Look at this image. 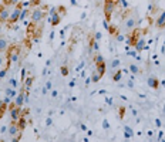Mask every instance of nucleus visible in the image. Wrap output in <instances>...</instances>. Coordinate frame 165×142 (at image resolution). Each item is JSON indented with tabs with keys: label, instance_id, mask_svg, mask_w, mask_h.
<instances>
[{
	"label": "nucleus",
	"instance_id": "obj_1",
	"mask_svg": "<svg viewBox=\"0 0 165 142\" xmlns=\"http://www.w3.org/2000/svg\"><path fill=\"white\" fill-rule=\"evenodd\" d=\"M6 58L10 64H16L19 61V58H20V46L19 44H13V46L7 47Z\"/></svg>",
	"mask_w": 165,
	"mask_h": 142
},
{
	"label": "nucleus",
	"instance_id": "obj_2",
	"mask_svg": "<svg viewBox=\"0 0 165 142\" xmlns=\"http://www.w3.org/2000/svg\"><path fill=\"white\" fill-rule=\"evenodd\" d=\"M120 0H104V16L107 22H111L113 13L115 12V9H118Z\"/></svg>",
	"mask_w": 165,
	"mask_h": 142
},
{
	"label": "nucleus",
	"instance_id": "obj_3",
	"mask_svg": "<svg viewBox=\"0 0 165 142\" xmlns=\"http://www.w3.org/2000/svg\"><path fill=\"white\" fill-rule=\"evenodd\" d=\"M46 7L44 9H41V7H33L30 12V19H31V23H40L43 22L44 19H46Z\"/></svg>",
	"mask_w": 165,
	"mask_h": 142
},
{
	"label": "nucleus",
	"instance_id": "obj_4",
	"mask_svg": "<svg viewBox=\"0 0 165 142\" xmlns=\"http://www.w3.org/2000/svg\"><path fill=\"white\" fill-rule=\"evenodd\" d=\"M7 134H9V136H12V141H20L22 139V134L23 131L19 128L17 122H14V121H12V124L9 125V129H7Z\"/></svg>",
	"mask_w": 165,
	"mask_h": 142
},
{
	"label": "nucleus",
	"instance_id": "obj_5",
	"mask_svg": "<svg viewBox=\"0 0 165 142\" xmlns=\"http://www.w3.org/2000/svg\"><path fill=\"white\" fill-rule=\"evenodd\" d=\"M22 4L19 3L17 6H14V9L12 10V13H10V17H9V22H7V26H9L10 28L14 27V24L20 20V13H22Z\"/></svg>",
	"mask_w": 165,
	"mask_h": 142
},
{
	"label": "nucleus",
	"instance_id": "obj_6",
	"mask_svg": "<svg viewBox=\"0 0 165 142\" xmlns=\"http://www.w3.org/2000/svg\"><path fill=\"white\" fill-rule=\"evenodd\" d=\"M141 33H142V30L135 27L134 30L130 31V34H127V43H128L130 47H135V44L138 43V40L141 37Z\"/></svg>",
	"mask_w": 165,
	"mask_h": 142
},
{
	"label": "nucleus",
	"instance_id": "obj_7",
	"mask_svg": "<svg viewBox=\"0 0 165 142\" xmlns=\"http://www.w3.org/2000/svg\"><path fill=\"white\" fill-rule=\"evenodd\" d=\"M10 13H12V9H10V6H6V4H0V24H4V23L9 22Z\"/></svg>",
	"mask_w": 165,
	"mask_h": 142
},
{
	"label": "nucleus",
	"instance_id": "obj_8",
	"mask_svg": "<svg viewBox=\"0 0 165 142\" xmlns=\"http://www.w3.org/2000/svg\"><path fill=\"white\" fill-rule=\"evenodd\" d=\"M61 20H63V16L60 14V13H57L56 12L54 14H51V16H49V23L53 26V27H56V26H58L61 23Z\"/></svg>",
	"mask_w": 165,
	"mask_h": 142
},
{
	"label": "nucleus",
	"instance_id": "obj_9",
	"mask_svg": "<svg viewBox=\"0 0 165 142\" xmlns=\"http://www.w3.org/2000/svg\"><path fill=\"white\" fill-rule=\"evenodd\" d=\"M24 95H26V90L24 88H22V91L16 95V101H14V104L17 105V107H20L22 108L23 107V104H24Z\"/></svg>",
	"mask_w": 165,
	"mask_h": 142
},
{
	"label": "nucleus",
	"instance_id": "obj_10",
	"mask_svg": "<svg viewBox=\"0 0 165 142\" xmlns=\"http://www.w3.org/2000/svg\"><path fill=\"white\" fill-rule=\"evenodd\" d=\"M155 26L159 28V30L165 28V12H162L161 14L158 16V19L155 20Z\"/></svg>",
	"mask_w": 165,
	"mask_h": 142
},
{
	"label": "nucleus",
	"instance_id": "obj_11",
	"mask_svg": "<svg viewBox=\"0 0 165 142\" xmlns=\"http://www.w3.org/2000/svg\"><path fill=\"white\" fill-rule=\"evenodd\" d=\"M148 85L151 87V88H154V90H158L159 87V80L155 77H150L148 78Z\"/></svg>",
	"mask_w": 165,
	"mask_h": 142
},
{
	"label": "nucleus",
	"instance_id": "obj_12",
	"mask_svg": "<svg viewBox=\"0 0 165 142\" xmlns=\"http://www.w3.org/2000/svg\"><path fill=\"white\" fill-rule=\"evenodd\" d=\"M128 71L131 73V74H134V75H138V74H141V73H142V70H141L137 64H130L128 65Z\"/></svg>",
	"mask_w": 165,
	"mask_h": 142
},
{
	"label": "nucleus",
	"instance_id": "obj_13",
	"mask_svg": "<svg viewBox=\"0 0 165 142\" xmlns=\"http://www.w3.org/2000/svg\"><path fill=\"white\" fill-rule=\"evenodd\" d=\"M95 71H97L98 74L103 77V75L105 74V61L103 63H98V64H95Z\"/></svg>",
	"mask_w": 165,
	"mask_h": 142
},
{
	"label": "nucleus",
	"instance_id": "obj_14",
	"mask_svg": "<svg viewBox=\"0 0 165 142\" xmlns=\"http://www.w3.org/2000/svg\"><path fill=\"white\" fill-rule=\"evenodd\" d=\"M17 125H19V128H20L22 131L26 129V127H27V121H26L24 115H20V118H19V121H17Z\"/></svg>",
	"mask_w": 165,
	"mask_h": 142
},
{
	"label": "nucleus",
	"instance_id": "obj_15",
	"mask_svg": "<svg viewBox=\"0 0 165 142\" xmlns=\"http://www.w3.org/2000/svg\"><path fill=\"white\" fill-rule=\"evenodd\" d=\"M132 136H134V131L131 129V127L125 125V127H124V138L128 139V138H132Z\"/></svg>",
	"mask_w": 165,
	"mask_h": 142
},
{
	"label": "nucleus",
	"instance_id": "obj_16",
	"mask_svg": "<svg viewBox=\"0 0 165 142\" xmlns=\"http://www.w3.org/2000/svg\"><path fill=\"white\" fill-rule=\"evenodd\" d=\"M33 81H34V78H33V77H29V78H26V80H24V83H23V88H24L26 91H30V88H31V84H33Z\"/></svg>",
	"mask_w": 165,
	"mask_h": 142
},
{
	"label": "nucleus",
	"instance_id": "obj_17",
	"mask_svg": "<svg viewBox=\"0 0 165 142\" xmlns=\"http://www.w3.org/2000/svg\"><path fill=\"white\" fill-rule=\"evenodd\" d=\"M4 93H6V95L12 97V98H16V95H17V91H16V88H13V87L6 88V90H4Z\"/></svg>",
	"mask_w": 165,
	"mask_h": 142
},
{
	"label": "nucleus",
	"instance_id": "obj_18",
	"mask_svg": "<svg viewBox=\"0 0 165 142\" xmlns=\"http://www.w3.org/2000/svg\"><path fill=\"white\" fill-rule=\"evenodd\" d=\"M7 107H9V105H7L3 99H0V119L3 118V115H4V112H6Z\"/></svg>",
	"mask_w": 165,
	"mask_h": 142
},
{
	"label": "nucleus",
	"instance_id": "obj_19",
	"mask_svg": "<svg viewBox=\"0 0 165 142\" xmlns=\"http://www.w3.org/2000/svg\"><path fill=\"white\" fill-rule=\"evenodd\" d=\"M7 47H9V44H7L6 38H3V37H0V53H3V51H6V50H7Z\"/></svg>",
	"mask_w": 165,
	"mask_h": 142
},
{
	"label": "nucleus",
	"instance_id": "obj_20",
	"mask_svg": "<svg viewBox=\"0 0 165 142\" xmlns=\"http://www.w3.org/2000/svg\"><path fill=\"white\" fill-rule=\"evenodd\" d=\"M30 12H31V10H29V9H22V13H20V20L24 22L29 16H30Z\"/></svg>",
	"mask_w": 165,
	"mask_h": 142
},
{
	"label": "nucleus",
	"instance_id": "obj_21",
	"mask_svg": "<svg viewBox=\"0 0 165 142\" xmlns=\"http://www.w3.org/2000/svg\"><path fill=\"white\" fill-rule=\"evenodd\" d=\"M108 33L113 34L114 37H115L117 34H118V27H117V26H114V24H110V27H108Z\"/></svg>",
	"mask_w": 165,
	"mask_h": 142
},
{
	"label": "nucleus",
	"instance_id": "obj_22",
	"mask_svg": "<svg viewBox=\"0 0 165 142\" xmlns=\"http://www.w3.org/2000/svg\"><path fill=\"white\" fill-rule=\"evenodd\" d=\"M20 3V0H3V4H6V6H17V4Z\"/></svg>",
	"mask_w": 165,
	"mask_h": 142
},
{
	"label": "nucleus",
	"instance_id": "obj_23",
	"mask_svg": "<svg viewBox=\"0 0 165 142\" xmlns=\"http://www.w3.org/2000/svg\"><path fill=\"white\" fill-rule=\"evenodd\" d=\"M121 74H122V71L121 70H117V73L113 75V81H114V83H120V81H121Z\"/></svg>",
	"mask_w": 165,
	"mask_h": 142
},
{
	"label": "nucleus",
	"instance_id": "obj_24",
	"mask_svg": "<svg viewBox=\"0 0 165 142\" xmlns=\"http://www.w3.org/2000/svg\"><path fill=\"white\" fill-rule=\"evenodd\" d=\"M148 12H150L151 14H154V13L158 12V7H157L154 3H150V6H148Z\"/></svg>",
	"mask_w": 165,
	"mask_h": 142
},
{
	"label": "nucleus",
	"instance_id": "obj_25",
	"mask_svg": "<svg viewBox=\"0 0 165 142\" xmlns=\"http://www.w3.org/2000/svg\"><path fill=\"white\" fill-rule=\"evenodd\" d=\"M101 78H103V77H101V75L98 74V73H94V74L91 75V83H98V81H100Z\"/></svg>",
	"mask_w": 165,
	"mask_h": 142
},
{
	"label": "nucleus",
	"instance_id": "obj_26",
	"mask_svg": "<svg viewBox=\"0 0 165 142\" xmlns=\"http://www.w3.org/2000/svg\"><path fill=\"white\" fill-rule=\"evenodd\" d=\"M103 61H105L104 57L101 56V54H95V57H94V64H98V63H103Z\"/></svg>",
	"mask_w": 165,
	"mask_h": 142
},
{
	"label": "nucleus",
	"instance_id": "obj_27",
	"mask_svg": "<svg viewBox=\"0 0 165 142\" xmlns=\"http://www.w3.org/2000/svg\"><path fill=\"white\" fill-rule=\"evenodd\" d=\"M125 111H127V108H125V107H120V108H118V112H120V118H121V119H122V118H124V117H125Z\"/></svg>",
	"mask_w": 165,
	"mask_h": 142
},
{
	"label": "nucleus",
	"instance_id": "obj_28",
	"mask_svg": "<svg viewBox=\"0 0 165 142\" xmlns=\"http://www.w3.org/2000/svg\"><path fill=\"white\" fill-rule=\"evenodd\" d=\"M57 13H60V14L64 17L66 13H67V12H66V7H64V6H58V7H57Z\"/></svg>",
	"mask_w": 165,
	"mask_h": 142
},
{
	"label": "nucleus",
	"instance_id": "obj_29",
	"mask_svg": "<svg viewBox=\"0 0 165 142\" xmlns=\"http://www.w3.org/2000/svg\"><path fill=\"white\" fill-rule=\"evenodd\" d=\"M118 67H120V60L118 58H117V60L114 58L113 61H111V68H118Z\"/></svg>",
	"mask_w": 165,
	"mask_h": 142
},
{
	"label": "nucleus",
	"instance_id": "obj_30",
	"mask_svg": "<svg viewBox=\"0 0 165 142\" xmlns=\"http://www.w3.org/2000/svg\"><path fill=\"white\" fill-rule=\"evenodd\" d=\"M30 4L31 7H39L41 4V0H30Z\"/></svg>",
	"mask_w": 165,
	"mask_h": 142
},
{
	"label": "nucleus",
	"instance_id": "obj_31",
	"mask_svg": "<svg viewBox=\"0 0 165 142\" xmlns=\"http://www.w3.org/2000/svg\"><path fill=\"white\" fill-rule=\"evenodd\" d=\"M9 84H10V87H13V88H17V85H19V83H17L16 78H12V80L9 81Z\"/></svg>",
	"mask_w": 165,
	"mask_h": 142
},
{
	"label": "nucleus",
	"instance_id": "obj_32",
	"mask_svg": "<svg viewBox=\"0 0 165 142\" xmlns=\"http://www.w3.org/2000/svg\"><path fill=\"white\" fill-rule=\"evenodd\" d=\"M61 74L64 75V77H67V75H68V67H67V65H63V67H61Z\"/></svg>",
	"mask_w": 165,
	"mask_h": 142
},
{
	"label": "nucleus",
	"instance_id": "obj_33",
	"mask_svg": "<svg viewBox=\"0 0 165 142\" xmlns=\"http://www.w3.org/2000/svg\"><path fill=\"white\" fill-rule=\"evenodd\" d=\"M115 38H117V41H124V40H125V37H124L122 34H120V33L115 36Z\"/></svg>",
	"mask_w": 165,
	"mask_h": 142
},
{
	"label": "nucleus",
	"instance_id": "obj_34",
	"mask_svg": "<svg viewBox=\"0 0 165 142\" xmlns=\"http://www.w3.org/2000/svg\"><path fill=\"white\" fill-rule=\"evenodd\" d=\"M103 128H104V129H108V128H110V124H108L107 119L103 121Z\"/></svg>",
	"mask_w": 165,
	"mask_h": 142
},
{
	"label": "nucleus",
	"instance_id": "obj_35",
	"mask_svg": "<svg viewBox=\"0 0 165 142\" xmlns=\"http://www.w3.org/2000/svg\"><path fill=\"white\" fill-rule=\"evenodd\" d=\"M6 61H7V60H6V57L0 56V68L3 67V64H4V63H6Z\"/></svg>",
	"mask_w": 165,
	"mask_h": 142
},
{
	"label": "nucleus",
	"instance_id": "obj_36",
	"mask_svg": "<svg viewBox=\"0 0 165 142\" xmlns=\"http://www.w3.org/2000/svg\"><path fill=\"white\" fill-rule=\"evenodd\" d=\"M3 101H4V102H6V104H7V105H9V104H10V101H12V97H9V95H6V97H4V98H3Z\"/></svg>",
	"mask_w": 165,
	"mask_h": 142
},
{
	"label": "nucleus",
	"instance_id": "obj_37",
	"mask_svg": "<svg viewBox=\"0 0 165 142\" xmlns=\"http://www.w3.org/2000/svg\"><path fill=\"white\" fill-rule=\"evenodd\" d=\"M103 26H104L105 30H108V27H110V22H107V20H104V23H103Z\"/></svg>",
	"mask_w": 165,
	"mask_h": 142
},
{
	"label": "nucleus",
	"instance_id": "obj_38",
	"mask_svg": "<svg viewBox=\"0 0 165 142\" xmlns=\"http://www.w3.org/2000/svg\"><path fill=\"white\" fill-rule=\"evenodd\" d=\"M57 95H58L57 90H51V97H53V98H57Z\"/></svg>",
	"mask_w": 165,
	"mask_h": 142
},
{
	"label": "nucleus",
	"instance_id": "obj_39",
	"mask_svg": "<svg viewBox=\"0 0 165 142\" xmlns=\"http://www.w3.org/2000/svg\"><path fill=\"white\" fill-rule=\"evenodd\" d=\"M127 85H128L130 88H132V87H134V80H132V78H131V80H130L128 83H127Z\"/></svg>",
	"mask_w": 165,
	"mask_h": 142
},
{
	"label": "nucleus",
	"instance_id": "obj_40",
	"mask_svg": "<svg viewBox=\"0 0 165 142\" xmlns=\"http://www.w3.org/2000/svg\"><path fill=\"white\" fill-rule=\"evenodd\" d=\"M51 122H53L51 118H47V119H46V125H47V127H50V125H51Z\"/></svg>",
	"mask_w": 165,
	"mask_h": 142
},
{
	"label": "nucleus",
	"instance_id": "obj_41",
	"mask_svg": "<svg viewBox=\"0 0 165 142\" xmlns=\"http://www.w3.org/2000/svg\"><path fill=\"white\" fill-rule=\"evenodd\" d=\"M7 129H9V127H2L0 132H2V134H4V132H7Z\"/></svg>",
	"mask_w": 165,
	"mask_h": 142
},
{
	"label": "nucleus",
	"instance_id": "obj_42",
	"mask_svg": "<svg viewBox=\"0 0 165 142\" xmlns=\"http://www.w3.org/2000/svg\"><path fill=\"white\" fill-rule=\"evenodd\" d=\"M155 124H157V127H161V119H159V118H157V119H155Z\"/></svg>",
	"mask_w": 165,
	"mask_h": 142
},
{
	"label": "nucleus",
	"instance_id": "obj_43",
	"mask_svg": "<svg viewBox=\"0 0 165 142\" xmlns=\"http://www.w3.org/2000/svg\"><path fill=\"white\" fill-rule=\"evenodd\" d=\"M101 38V33H95V41H98Z\"/></svg>",
	"mask_w": 165,
	"mask_h": 142
},
{
	"label": "nucleus",
	"instance_id": "obj_44",
	"mask_svg": "<svg viewBox=\"0 0 165 142\" xmlns=\"http://www.w3.org/2000/svg\"><path fill=\"white\" fill-rule=\"evenodd\" d=\"M164 139V132H159V135H158V141H162Z\"/></svg>",
	"mask_w": 165,
	"mask_h": 142
},
{
	"label": "nucleus",
	"instance_id": "obj_45",
	"mask_svg": "<svg viewBox=\"0 0 165 142\" xmlns=\"http://www.w3.org/2000/svg\"><path fill=\"white\" fill-rule=\"evenodd\" d=\"M105 102H107V105H113V99H111V98H107V99H105Z\"/></svg>",
	"mask_w": 165,
	"mask_h": 142
},
{
	"label": "nucleus",
	"instance_id": "obj_46",
	"mask_svg": "<svg viewBox=\"0 0 165 142\" xmlns=\"http://www.w3.org/2000/svg\"><path fill=\"white\" fill-rule=\"evenodd\" d=\"M46 88H47V90L51 88V83H50V81H47V83H46Z\"/></svg>",
	"mask_w": 165,
	"mask_h": 142
},
{
	"label": "nucleus",
	"instance_id": "obj_47",
	"mask_svg": "<svg viewBox=\"0 0 165 142\" xmlns=\"http://www.w3.org/2000/svg\"><path fill=\"white\" fill-rule=\"evenodd\" d=\"M54 34H56V33H54V31H51V33H50V41H51V40H53V38H54Z\"/></svg>",
	"mask_w": 165,
	"mask_h": 142
},
{
	"label": "nucleus",
	"instance_id": "obj_48",
	"mask_svg": "<svg viewBox=\"0 0 165 142\" xmlns=\"http://www.w3.org/2000/svg\"><path fill=\"white\" fill-rule=\"evenodd\" d=\"M80 128H81L82 131H87V125H84V124H82V125H81V127H80Z\"/></svg>",
	"mask_w": 165,
	"mask_h": 142
},
{
	"label": "nucleus",
	"instance_id": "obj_49",
	"mask_svg": "<svg viewBox=\"0 0 165 142\" xmlns=\"http://www.w3.org/2000/svg\"><path fill=\"white\" fill-rule=\"evenodd\" d=\"M68 85H70V87H74V85H76V81H70V83H68Z\"/></svg>",
	"mask_w": 165,
	"mask_h": 142
},
{
	"label": "nucleus",
	"instance_id": "obj_50",
	"mask_svg": "<svg viewBox=\"0 0 165 142\" xmlns=\"http://www.w3.org/2000/svg\"><path fill=\"white\" fill-rule=\"evenodd\" d=\"M71 4H73V6H77V0H71Z\"/></svg>",
	"mask_w": 165,
	"mask_h": 142
},
{
	"label": "nucleus",
	"instance_id": "obj_51",
	"mask_svg": "<svg viewBox=\"0 0 165 142\" xmlns=\"http://www.w3.org/2000/svg\"><path fill=\"white\" fill-rule=\"evenodd\" d=\"M2 31H3V24H0V37H2Z\"/></svg>",
	"mask_w": 165,
	"mask_h": 142
},
{
	"label": "nucleus",
	"instance_id": "obj_52",
	"mask_svg": "<svg viewBox=\"0 0 165 142\" xmlns=\"http://www.w3.org/2000/svg\"><path fill=\"white\" fill-rule=\"evenodd\" d=\"M154 2H157V0H150V3H154Z\"/></svg>",
	"mask_w": 165,
	"mask_h": 142
},
{
	"label": "nucleus",
	"instance_id": "obj_53",
	"mask_svg": "<svg viewBox=\"0 0 165 142\" xmlns=\"http://www.w3.org/2000/svg\"><path fill=\"white\" fill-rule=\"evenodd\" d=\"M162 85H164V87H165V81H162Z\"/></svg>",
	"mask_w": 165,
	"mask_h": 142
}]
</instances>
